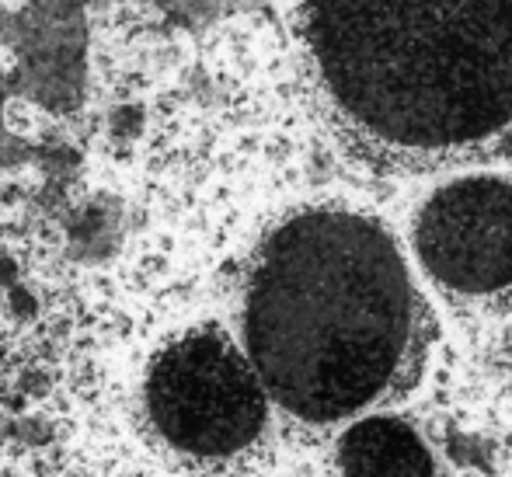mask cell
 <instances>
[{"instance_id":"cell-5","label":"cell","mask_w":512,"mask_h":477,"mask_svg":"<svg viewBox=\"0 0 512 477\" xmlns=\"http://www.w3.org/2000/svg\"><path fill=\"white\" fill-rule=\"evenodd\" d=\"M338 477H439L436 457L408 422L366 415L338 439Z\"/></svg>"},{"instance_id":"cell-2","label":"cell","mask_w":512,"mask_h":477,"mask_svg":"<svg viewBox=\"0 0 512 477\" xmlns=\"http://www.w3.org/2000/svg\"><path fill=\"white\" fill-rule=\"evenodd\" d=\"M244 352L272 404L310 429L405 394L425 356V303L391 230L342 206L279 223L244 286Z\"/></svg>"},{"instance_id":"cell-1","label":"cell","mask_w":512,"mask_h":477,"mask_svg":"<svg viewBox=\"0 0 512 477\" xmlns=\"http://www.w3.org/2000/svg\"><path fill=\"white\" fill-rule=\"evenodd\" d=\"M297 35L324 119L373 168L512 150V0H297Z\"/></svg>"},{"instance_id":"cell-4","label":"cell","mask_w":512,"mask_h":477,"mask_svg":"<svg viewBox=\"0 0 512 477\" xmlns=\"http://www.w3.org/2000/svg\"><path fill=\"white\" fill-rule=\"evenodd\" d=\"M425 276L464 300L512 293V182L457 178L429 195L415 220Z\"/></svg>"},{"instance_id":"cell-3","label":"cell","mask_w":512,"mask_h":477,"mask_svg":"<svg viewBox=\"0 0 512 477\" xmlns=\"http://www.w3.org/2000/svg\"><path fill=\"white\" fill-rule=\"evenodd\" d=\"M143 394L150 425L164 443L203 464L244 457L269 429V390L248 352L216 328L164 345Z\"/></svg>"}]
</instances>
